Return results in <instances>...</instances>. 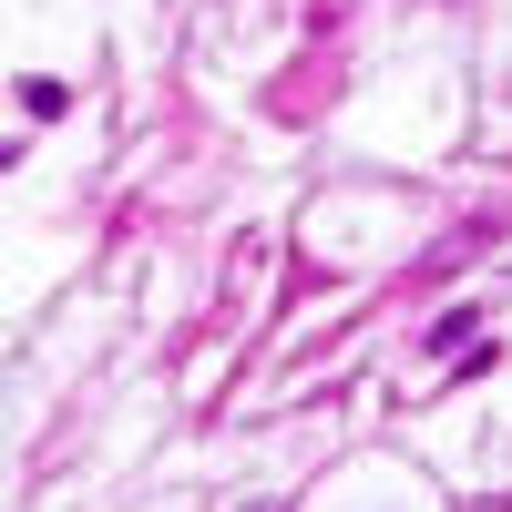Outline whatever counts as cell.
<instances>
[{"label": "cell", "instance_id": "obj_1", "mask_svg": "<svg viewBox=\"0 0 512 512\" xmlns=\"http://www.w3.org/2000/svg\"><path fill=\"white\" fill-rule=\"evenodd\" d=\"M11 103H21L31 123H52V113H62V82H52V72H21V82H11Z\"/></svg>", "mask_w": 512, "mask_h": 512}, {"label": "cell", "instance_id": "obj_2", "mask_svg": "<svg viewBox=\"0 0 512 512\" xmlns=\"http://www.w3.org/2000/svg\"><path fill=\"white\" fill-rule=\"evenodd\" d=\"M246 512H277V502H246Z\"/></svg>", "mask_w": 512, "mask_h": 512}]
</instances>
